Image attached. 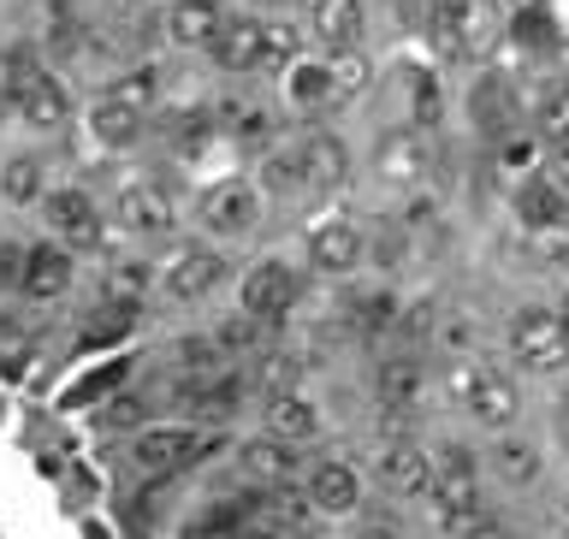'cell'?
Listing matches in <instances>:
<instances>
[{
    "mask_svg": "<svg viewBox=\"0 0 569 539\" xmlns=\"http://www.w3.org/2000/svg\"><path fill=\"white\" fill-rule=\"evenodd\" d=\"M427 36L445 60H487L505 36V0H433L427 12Z\"/></svg>",
    "mask_w": 569,
    "mask_h": 539,
    "instance_id": "cell-1",
    "label": "cell"
},
{
    "mask_svg": "<svg viewBox=\"0 0 569 539\" xmlns=\"http://www.w3.org/2000/svg\"><path fill=\"white\" fill-rule=\"evenodd\" d=\"M505 356L522 373H540V380H551V373L569 368V327L558 309H546V302H528V309L510 315L505 327Z\"/></svg>",
    "mask_w": 569,
    "mask_h": 539,
    "instance_id": "cell-2",
    "label": "cell"
},
{
    "mask_svg": "<svg viewBox=\"0 0 569 539\" xmlns=\"http://www.w3.org/2000/svg\"><path fill=\"white\" fill-rule=\"evenodd\" d=\"M445 386H451V398L462 403V416H469L475 427H487V433H510L516 416H522V391H516V380L487 368V362H457Z\"/></svg>",
    "mask_w": 569,
    "mask_h": 539,
    "instance_id": "cell-3",
    "label": "cell"
},
{
    "mask_svg": "<svg viewBox=\"0 0 569 539\" xmlns=\"http://www.w3.org/2000/svg\"><path fill=\"white\" fill-rule=\"evenodd\" d=\"M213 427L202 421H142L131 433V462L142 475H178L190 469V462H202L213 451Z\"/></svg>",
    "mask_w": 569,
    "mask_h": 539,
    "instance_id": "cell-4",
    "label": "cell"
},
{
    "mask_svg": "<svg viewBox=\"0 0 569 539\" xmlns=\"http://www.w3.org/2000/svg\"><path fill=\"white\" fill-rule=\"evenodd\" d=\"M427 510L445 533L469 528L475 516H487V487H480V462L469 451H445L439 457V475H433V492H427Z\"/></svg>",
    "mask_w": 569,
    "mask_h": 539,
    "instance_id": "cell-5",
    "label": "cell"
},
{
    "mask_svg": "<svg viewBox=\"0 0 569 539\" xmlns=\"http://www.w3.org/2000/svg\"><path fill=\"white\" fill-rule=\"evenodd\" d=\"M261 190L249 184V178H220V184H208L202 196H196V226L208 231V238H249V231L261 226Z\"/></svg>",
    "mask_w": 569,
    "mask_h": 539,
    "instance_id": "cell-6",
    "label": "cell"
},
{
    "mask_svg": "<svg viewBox=\"0 0 569 539\" xmlns=\"http://www.w3.org/2000/svg\"><path fill=\"white\" fill-rule=\"evenodd\" d=\"M433 475H439V457L427 451L416 433L386 439L380 457H373V480H380L391 498H409V505H427V492H433Z\"/></svg>",
    "mask_w": 569,
    "mask_h": 539,
    "instance_id": "cell-7",
    "label": "cell"
},
{
    "mask_svg": "<svg viewBox=\"0 0 569 539\" xmlns=\"http://www.w3.org/2000/svg\"><path fill=\"white\" fill-rule=\"evenodd\" d=\"M226 273H231V261L220 256V249L190 243V249H178V256L154 273V297H167V302H178V309H190V302H202V297L220 291Z\"/></svg>",
    "mask_w": 569,
    "mask_h": 539,
    "instance_id": "cell-8",
    "label": "cell"
},
{
    "mask_svg": "<svg viewBox=\"0 0 569 539\" xmlns=\"http://www.w3.org/2000/svg\"><path fill=\"white\" fill-rule=\"evenodd\" d=\"M297 297H302V279H297L291 261H256L238 279V309L249 320H261V327H279V320L297 309Z\"/></svg>",
    "mask_w": 569,
    "mask_h": 539,
    "instance_id": "cell-9",
    "label": "cell"
},
{
    "mask_svg": "<svg viewBox=\"0 0 569 539\" xmlns=\"http://www.w3.org/2000/svg\"><path fill=\"white\" fill-rule=\"evenodd\" d=\"M213 71H226V78H249V71H267V18L256 12H226L220 30H213V42L202 48Z\"/></svg>",
    "mask_w": 569,
    "mask_h": 539,
    "instance_id": "cell-10",
    "label": "cell"
},
{
    "mask_svg": "<svg viewBox=\"0 0 569 539\" xmlns=\"http://www.w3.org/2000/svg\"><path fill=\"white\" fill-rule=\"evenodd\" d=\"M42 220L53 231V243H66V249H96L101 243V202L89 190L78 184H60V190H48L42 196Z\"/></svg>",
    "mask_w": 569,
    "mask_h": 539,
    "instance_id": "cell-11",
    "label": "cell"
},
{
    "mask_svg": "<svg viewBox=\"0 0 569 539\" xmlns=\"http://www.w3.org/2000/svg\"><path fill=\"white\" fill-rule=\"evenodd\" d=\"M302 249H309V267H315V273H327V279H350V273H362V261H368V238H362V226H356V220H320V226H309Z\"/></svg>",
    "mask_w": 569,
    "mask_h": 539,
    "instance_id": "cell-12",
    "label": "cell"
},
{
    "mask_svg": "<svg viewBox=\"0 0 569 539\" xmlns=\"http://www.w3.org/2000/svg\"><path fill=\"white\" fill-rule=\"evenodd\" d=\"M302 492H309L315 516H356L362 510V469L345 457H320L309 475H302Z\"/></svg>",
    "mask_w": 569,
    "mask_h": 539,
    "instance_id": "cell-13",
    "label": "cell"
},
{
    "mask_svg": "<svg viewBox=\"0 0 569 539\" xmlns=\"http://www.w3.org/2000/svg\"><path fill=\"white\" fill-rule=\"evenodd\" d=\"M302 30L327 53L362 48L368 36V0H302Z\"/></svg>",
    "mask_w": 569,
    "mask_h": 539,
    "instance_id": "cell-14",
    "label": "cell"
},
{
    "mask_svg": "<svg viewBox=\"0 0 569 539\" xmlns=\"http://www.w3.org/2000/svg\"><path fill=\"white\" fill-rule=\"evenodd\" d=\"M480 469H487V480H498L505 492H533L546 475V457H540V445L522 439V433H492Z\"/></svg>",
    "mask_w": 569,
    "mask_h": 539,
    "instance_id": "cell-15",
    "label": "cell"
},
{
    "mask_svg": "<svg viewBox=\"0 0 569 539\" xmlns=\"http://www.w3.org/2000/svg\"><path fill=\"white\" fill-rule=\"evenodd\" d=\"M113 213H119L124 231H137V238H167V231L178 226L172 190L154 184V178H137V184H124L119 202H113Z\"/></svg>",
    "mask_w": 569,
    "mask_h": 539,
    "instance_id": "cell-16",
    "label": "cell"
},
{
    "mask_svg": "<svg viewBox=\"0 0 569 539\" xmlns=\"http://www.w3.org/2000/svg\"><path fill=\"white\" fill-rule=\"evenodd\" d=\"M18 119L30 124V131H66L71 124V89H66V78H53L48 66H30V78H24V89H18Z\"/></svg>",
    "mask_w": 569,
    "mask_h": 539,
    "instance_id": "cell-17",
    "label": "cell"
},
{
    "mask_svg": "<svg viewBox=\"0 0 569 539\" xmlns=\"http://www.w3.org/2000/svg\"><path fill=\"white\" fill-rule=\"evenodd\" d=\"M220 18H226L220 0H167L160 7V42L178 53H202L220 30Z\"/></svg>",
    "mask_w": 569,
    "mask_h": 539,
    "instance_id": "cell-18",
    "label": "cell"
},
{
    "mask_svg": "<svg viewBox=\"0 0 569 539\" xmlns=\"http://www.w3.org/2000/svg\"><path fill=\"white\" fill-rule=\"evenodd\" d=\"M249 184L261 190V202H279V208H291V202H302V196H315L297 142H273V149L256 160V178H249Z\"/></svg>",
    "mask_w": 569,
    "mask_h": 539,
    "instance_id": "cell-19",
    "label": "cell"
},
{
    "mask_svg": "<svg viewBox=\"0 0 569 539\" xmlns=\"http://www.w3.org/2000/svg\"><path fill=\"white\" fill-rule=\"evenodd\" d=\"M510 213L528 231H563L569 226V190L551 172H528L522 184H516V196H510Z\"/></svg>",
    "mask_w": 569,
    "mask_h": 539,
    "instance_id": "cell-20",
    "label": "cell"
},
{
    "mask_svg": "<svg viewBox=\"0 0 569 539\" xmlns=\"http://www.w3.org/2000/svg\"><path fill=\"white\" fill-rule=\"evenodd\" d=\"M261 433H273V439H284V445H315L320 439V403L309 398V391H273V398L261 403Z\"/></svg>",
    "mask_w": 569,
    "mask_h": 539,
    "instance_id": "cell-21",
    "label": "cell"
},
{
    "mask_svg": "<svg viewBox=\"0 0 569 539\" xmlns=\"http://www.w3.org/2000/svg\"><path fill=\"white\" fill-rule=\"evenodd\" d=\"M302 469V451L297 445H284L273 433H256V439H243L238 445V480H249V487H279V480H297Z\"/></svg>",
    "mask_w": 569,
    "mask_h": 539,
    "instance_id": "cell-22",
    "label": "cell"
},
{
    "mask_svg": "<svg viewBox=\"0 0 569 539\" xmlns=\"http://www.w3.org/2000/svg\"><path fill=\"white\" fill-rule=\"evenodd\" d=\"M71 291V249L66 243H30L24 273H18V297L24 302H60Z\"/></svg>",
    "mask_w": 569,
    "mask_h": 539,
    "instance_id": "cell-23",
    "label": "cell"
},
{
    "mask_svg": "<svg viewBox=\"0 0 569 539\" xmlns=\"http://www.w3.org/2000/svg\"><path fill=\"white\" fill-rule=\"evenodd\" d=\"M279 96L284 107H297V113H320V107H338L332 96V60L327 53H297L291 66H279Z\"/></svg>",
    "mask_w": 569,
    "mask_h": 539,
    "instance_id": "cell-24",
    "label": "cell"
},
{
    "mask_svg": "<svg viewBox=\"0 0 569 539\" xmlns=\"http://www.w3.org/2000/svg\"><path fill=\"white\" fill-rule=\"evenodd\" d=\"M421 391H427V368L416 362V356L409 350L380 356V368H373V398H380L386 416H409V409L421 403Z\"/></svg>",
    "mask_w": 569,
    "mask_h": 539,
    "instance_id": "cell-25",
    "label": "cell"
},
{
    "mask_svg": "<svg viewBox=\"0 0 569 539\" xmlns=\"http://www.w3.org/2000/svg\"><path fill=\"white\" fill-rule=\"evenodd\" d=\"M83 124H89V137H96V149L124 154V149H137V142H142V131H149V113H137V107H124L113 96H96V101H89V113H83Z\"/></svg>",
    "mask_w": 569,
    "mask_h": 539,
    "instance_id": "cell-26",
    "label": "cell"
},
{
    "mask_svg": "<svg viewBox=\"0 0 569 539\" xmlns=\"http://www.w3.org/2000/svg\"><path fill=\"white\" fill-rule=\"evenodd\" d=\"M297 149H302V167H309L315 196L345 190V178H350V142L345 137L338 131H309V137H297Z\"/></svg>",
    "mask_w": 569,
    "mask_h": 539,
    "instance_id": "cell-27",
    "label": "cell"
},
{
    "mask_svg": "<svg viewBox=\"0 0 569 539\" xmlns=\"http://www.w3.org/2000/svg\"><path fill=\"white\" fill-rule=\"evenodd\" d=\"M427 167H433V160H427L421 131H391V137H380V149H373V172H380L386 184H398V190L421 184Z\"/></svg>",
    "mask_w": 569,
    "mask_h": 539,
    "instance_id": "cell-28",
    "label": "cell"
},
{
    "mask_svg": "<svg viewBox=\"0 0 569 539\" xmlns=\"http://www.w3.org/2000/svg\"><path fill=\"white\" fill-rule=\"evenodd\" d=\"M48 160L42 154H7V167H0V202L7 208H42L48 196Z\"/></svg>",
    "mask_w": 569,
    "mask_h": 539,
    "instance_id": "cell-29",
    "label": "cell"
},
{
    "mask_svg": "<svg viewBox=\"0 0 569 539\" xmlns=\"http://www.w3.org/2000/svg\"><path fill=\"white\" fill-rule=\"evenodd\" d=\"M101 96H113V101H124V107H137V113H154V101H160V66H149V60L119 66L113 78H107Z\"/></svg>",
    "mask_w": 569,
    "mask_h": 539,
    "instance_id": "cell-30",
    "label": "cell"
},
{
    "mask_svg": "<svg viewBox=\"0 0 569 539\" xmlns=\"http://www.w3.org/2000/svg\"><path fill=\"white\" fill-rule=\"evenodd\" d=\"M213 124H220L226 137H238V142H267L273 137V113H267L261 101H220Z\"/></svg>",
    "mask_w": 569,
    "mask_h": 539,
    "instance_id": "cell-31",
    "label": "cell"
},
{
    "mask_svg": "<svg viewBox=\"0 0 569 539\" xmlns=\"http://www.w3.org/2000/svg\"><path fill=\"white\" fill-rule=\"evenodd\" d=\"M398 309H403V302L391 297V291H362V297L350 302V332H356V338H380V345H386V332H391V320H398Z\"/></svg>",
    "mask_w": 569,
    "mask_h": 539,
    "instance_id": "cell-32",
    "label": "cell"
},
{
    "mask_svg": "<svg viewBox=\"0 0 569 539\" xmlns=\"http://www.w3.org/2000/svg\"><path fill=\"white\" fill-rule=\"evenodd\" d=\"M208 345H213V356H220V362H238V356H249L261 345V320H249L243 309L231 315V320H220V327L208 332Z\"/></svg>",
    "mask_w": 569,
    "mask_h": 539,
    "instance_id": "cell-33",
    "label": "cell"
},
{
    "mask_svg": "<svg viewBox=\"0 0 569 539\" xmlns=\"http://www.w3.org/2000/svg\"><path fill=\"white\" fill-rule=\"evenodd\" d=\"M30 66H36V53H24V48H0V119L18 113V89H24Z\"/></svg>",
    "mask_w": 569,
    "mask_h": 539,
    "instance_id": "cell-34",
    "label": "cell"
},
{
    "mask_svg": "<svg viewBox=\"0 0 569 539\" xmlns=\"http://www.w3.org/2000/svg\"><path fill=\"white\" fill-rule=\"evenodd\" d=\"M433 345L457 350V356H475V350H480V320H475V315H439Z\"/></svg>",
    "mask_w": 569,
    "mask_h": 539,
    "instance_id": "cell-35",
    "label": "cell"
},
{
    "mask_svg": "<svg viewBox=\"0 0 569 539\" xmlns=\"http://www.w3.org/2000/svg\"><path fill=\"white\" fill-rule=\"evenodd\" d=\"M563 137H569V78L540 107V142H563Z\"/></svg>",
    "mask_w": 569,
    "mask_h": 539,
    "instance_id": "cell-36",
    "label": "cell"
},
{
    "mask_svg": "<svg viewBox=\"0 0 569 539\" xmlns=\"http://www.w3.org/2000/svg\"><path fill=\"white\" fill-rule=\"evenodd\" d=\"M451 539H522V533H516V528L505 522V516H492V510H487V516H475L469 528H457Z\"/></svg>",
    "mask_w": 569,
    "mask_h": 539,
    "instance_id": "cell-37",
    "label": "cell"
},
{
    "mask_svg": "<svg viewBox=\"0 0 569 539\" xmlns=\"http://www.w3.org/2000/svg\"><path fill=\"white\" fill-rule=\"evenodd\" d=\"M439 119V89L427 71H416V124H433Z\"/></svg>",
    "mask_w": 569,
    "mask_h": 539,
    "instance_id": "cell-38",
    "label": "cell"
},
{
    "mask_svg": "<svg viewBox=\"0 0 569 539\" xmlns=\"http://www.w3.org/2000/svg\"><path fill=\"white\" fill-rule=\"evenodd\" d=\"M18 273H24V243H0V291H18Z\"/></svg>",
    "mask_w": 569,
    "mask_h": 539,
    "instance_id": "cell-39",
    "label": "cell"
},
{
    "mask_svg": "<svg viewBox=\"0 0 569 539\" xmlns=\"http://www.w3.org/2000/svg\"><path fill=\"white\" fill-rule=\"evenodd\" d=\"M427 12H433V0H391V18L403 30H427Z\"/></svg>",
    "mask_w": 569,
    "mask_h": 539,
    "instance_id": "cell-40",
    "label": "cell"
},
{
    "mask_svg": "<svg viewBox=\"0 0 569 539\" xmlns=\"http://www.w3.org/2000/svg\"><path fill=\"white\" fill-rule=\"evenodd\" d=\"M546 172L569 190V137H563V142H546Z\"/></svg>",
    "mask_w": 569,
    "mask_h": 539,
    "instance_id": "cell-41",
    "label": "cell"
},
{
    "mask_svg": "<svg viewBox=\"0 0 569 539\" xmlns=\"http://www.w3.org/2000/svg\"><path fill=\"white\" fill-rule=\"evenodd\" d=\"M498 160H510V167H533V160H540V142H510Z\"/></svg>",
    "mask_w": 569,
    "mask_h": 539,
    "instance_id": "cell-42",
    "label": "cell"
},
{
    "mask_svg": "<svg viewBox=\"0 0 569 539\" xmlns=\"http://www.w3.org/2000/svg\"><path fill=\"white\" fill-rule=\"evenodd\" d=\"M149 0H107V12H119V18H131V12H142Z\"/></svg>",
    "mask_w": 569,
    "mask_h": 539,
    "instance_id": "cell-43",
    "label": "cell"
},
{
    "mask_svg": "<svg viewBox=\"0 0 569 539\" xmlns=\"http://www.w3.org/2000/svg\"><path fill=\"white\" fill-rule=\"evenodd\" d=\"M350 539H409V533H398V528H362V533H350Z\"/></svg>",
    "mask_w": 569,
    "mask_h": 539,
    "instance_id": "cell-44",
    "label": "cell"
},
{
    "mask_svg": "<svg viewBox=\"0 0 569 539\" xmlns=\"http://www.w3.org/2000/svg\"><path fill=\"white\" fill-rule=\"evenodd\" d=\"M558 315H563V327H569V291H563V302H558Z\"/></svg>",
    "mask_w": 569,
    "mask_h": 539,
    "instance_id": "cell-45",
    "label": "cell"
}]
</instances>
